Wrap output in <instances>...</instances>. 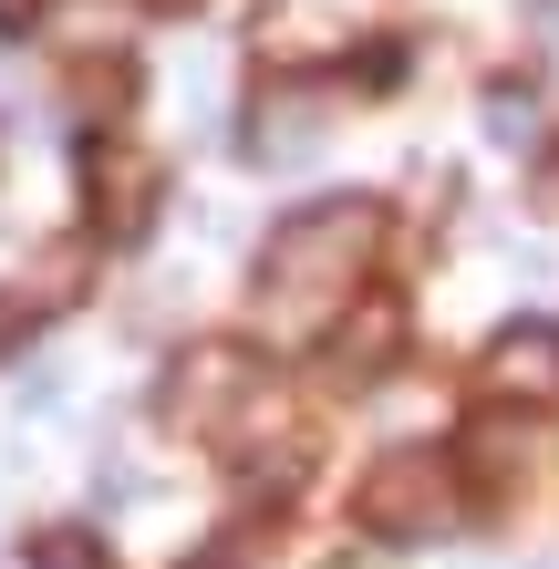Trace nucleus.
<instances>
[{
    "instance_id": "6",
    "label": "nucleus",
    "mask_w": 559,
    "mask_h": 569,
    "mask_svg": "<svg viewBox=\"0 0 559 569\" xmlns=\"http://www.w3.org/2000/svg\"><path fill=\"white\" fill-rule=\"evenodd\" d=\"M0 342H11V311H0Z\"/></svg>"
},
{
    "instance_id": "1",
    "label": "nucleus",
    "mask_w": 559,
    "mask_h": 569,
    "mask_svg": "<svg viewBox=\"0 0 559 569\" xmlns=\"http://www.w3.org/2000/svg\"><path fill=\"white\" fill-rule=\"evenodd\" d=\"M373 249V208L342 197V208H311V218H280L270 239V290H301V300H332Z\"/></svg>"
},
{
    "instance_id": "2",
    "label": "nucleus",
    "mask_w": 559,
    "mask_h": 569,
    "mask_svg": "<svg viewBox=\"0 0 559 569\" xmlns=\"http://www.w3.org/2000/svg\"><path fill=\"white\" fill-rule=\"evenodd\" d=\"M363 528H373V539H436V528H446V466L436 456H393L383 477L363 487Z\"/></svg>"
},
{
    "instance_id": "5",
    "label": "nucleus",
    "mask_w": 559,
    "mask_h": 569,
    "mask_svg": "<svg viewBox=\"0 0 559 569\" xmlns=\"http://www.w3.org/2000/svg\"><path fill=\"white\" fill-rule=\"evenodd\" d=\"M11 11H21V0H0V21H11Z\"/></svg>"
},
{
    "instance_id": "3",
    "label": "nucleus",
    "mask_w": 559,
    "mask_h": 569,
    "mask_svg": "<svg viewBox=\"0 0 559 569\" xmlns=\"http://www.w3.org/2000/svg\"><path fill=\"white\" fill-rule=\"evenodd\" d=\"M498 393H559V331H508L498 342Z\"/></svg>"
},
{
    "instance_id": "4",
    "label": "nucleus",
    "mask_w": 559,
    "mask_h": 569,
    "mask_svg": "<svg viewBox=\"0 0 559 569\" xmlns=\"http://www.w3.org/2000/svg\"><path fill=\"white\" fill-rule=\"evenodd\" d=\"M31 559H42V569H104V549H93L83 528H52V539L31 549Z\"/></svg>"
}]
</instances>
